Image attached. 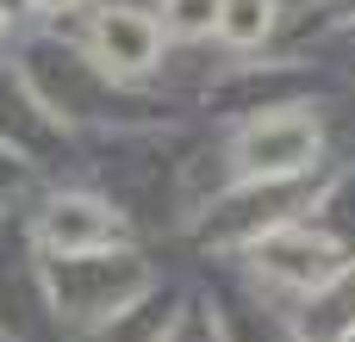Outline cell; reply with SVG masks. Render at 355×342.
<instances>
[{"mask_svg":"<svg viewBox=\"0 0 355 342\" xmlns=\"http://www.w3.org/2000/svg\"><path fill=\"white\" fill-rule=\"evenodd\" d=\"M237 181H300L318 168V118L306 112H262L231 143Z\"/></svg>","mask_w":355,"mask_h":342,"instance_id":"7a4b0ae2","label":"cell"},{"mask_svg":"<svg viewBox=\"0 0 355 342\" xmlns=\"http://www.w3.org/2000/svg\"><path fill=\"white\" fill-rule=\"evenodd\" d=\"M225 44H237V50H250V44H262L268 31H275V0H218V25H212Z\"/></svg>","mask_w":355,"mask_h":342,"instance_id":"5b68a950","label":"cell"},{"mask_svg":"<svg viewBox=\"0 0 355 342\" xmlns=\"http://www.w3.org/2000/svg\"><path fill=\"white\" fill-rule=\"evenodd\" d=\"M162 25L175 37H206L218 25V0H162Z\"/></svg>","mask_w":355,"mask_h":342,"instance_id":"8992f818","label":"cell"},{"mask_svg":"<svg viewBox=\"0 0 355 342\" xmlns=\"http://www.w3.org/2000/svg\"><path fill=\"white\" fill-rule=\"evenodd\" d=\"M250 262H256V280L287 287V293H306V299L324 293L337 274L355 268V255H343V243H331L318 224H300V218L262 231V237L250 243Z\"/></svg>","mask_w":355,"mask_h":342,"instance_id":"6da1fadb","label":"cell"},{"mask_svg":"<svg viewBox=\"0 0 355 342\" xmlns=\"http://www.w3.org/2000/svg\"><path fill=\"white\" fill-rule=\"evenodd\" d=\"M0 31H6V12H0Z\"/></svg>","mask_w":355,"mask_h":342,"instance_id":"9c48e42d","label":"cell"},{"mask_svg":"<svg viewBox=\"0 0 355 342\" xmlns=\"http://www.w3.org/2000/svg\"><path fill=\"white\" fill-rule=\"evenodd\" d=\"M37 243L50 249V262H69V255H112L131 243V224L94 199V193H56L44 212H37Z\"/></svg>","mask_w":355,"mask_h":342,"instance_id":"3957f363","label":"cell"},{"mask_svg":"<svg viewBox=\"0 0 355 342\" xmlns=\"http://www.w3.org/2000/svg\"><path fill=\"white\" fill-rule=\"evenodd\" d=\"M162 56V25L137 6H106L94 19V62L112 75V81H137L150 75Z\"/></svg>","mask_w":355,"mask_h":342,"instance_id":"277c9868","label":"cell"},{"mask_svg":"<svg viewBox=\"0 0 355 342\" xmlns=\"http://www.w3.org/2000/svg\"><path fill=\"white\" fill-rule=\"evenodd\" d=\"M31 6H37V12H75L81 0H31Z\"/></svg>","mask_w":355,"mask_h":342,"instance_id":"52a82bcc","label":"cell"},{"mask_svg":"<svg viewBox=\"0 0 355 342\" xmlns=\"http://www.w3.org/2000/svg\"><path fill=\"white\" fill-rule=\"evenodd\" d=\"M337 342H355V324H349V330H343V336H337Z\"/></svg>","mask_w":355,"mask_h":342,"instance_id":"ba28073f","label":"cell"}]
</instances>
